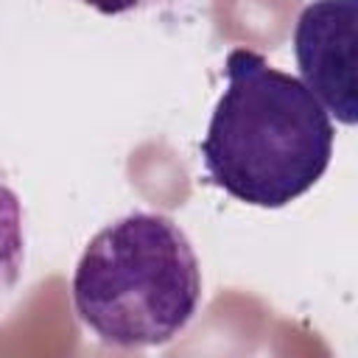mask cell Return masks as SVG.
Wrapping results in <instances>:
<instances>
[{"mask_svg":"<svg viewBox=\"0 0 358 358\" xmlns=\"http://www.w3.org/2000/svg\"><path fill=\"white\" fill-rule=\"evenodd\" d=\"M201 140V162L227 196L280 210L305 196L333 157V120L310 90L257 50L235 48Z\"/></svg>","mask_w":358,"mask_h":358,"instance_id":"6da1fadb","label":"cell"},{"mask_svg":"<svg viewBox=\"0 0 358 358\" xmlns=\"http://www.w3.org/2000/svg\"><path fill=\"white\" fill-rule=\"evenodd\" d=\"M358 0H313L294 25L299 81L344 126L358 120Z\"/></svg>","mask_w":358,"mask_h":358,"instance_id":"3957f363","label":"cell"},{"mask_svg":"<svg viewBox=\"0 0 358 358\" xmlns=\"http://www.w3.org/2000/svg\"><path fill=\"white\" fill-rule=\"evenodd\" d=\"M25 266V213L8 173L0 165V296H6Z\"/></svg>","mask_w":358,"mask_h":358,"instance_id":"277c9868","label":"cell"},{"mask_svg":"<svg viewBox=\"0 0 358 358\" xmlns=\"http://www.w3.org/2000/svg\"><path fill=\"white\" fill-rule=\"evenodd\" d=\"M90 8H95L103 17H120V14H131V11H143V8H154L171 0H78Z\"/></svg>","mask_w":358,"mask_h":358,"instance_id":"5b68a950","label":"cell"},{"mask_svg":"<svg viewBox=\"0 0 358 358\" xmlns=\"http://www.w3.org/2000/svg\"><path fill=\"white\" fill-rule=\"evenodd\" d=\"M201 268L185 229L162 213H129L98 229L73 271V310L117 350L171 344L196 316Z\"/></svg>","mask_w":358,"mask_h":358,"instance_id":"7a4b0ae2","label":"cell"}]
</instances>
